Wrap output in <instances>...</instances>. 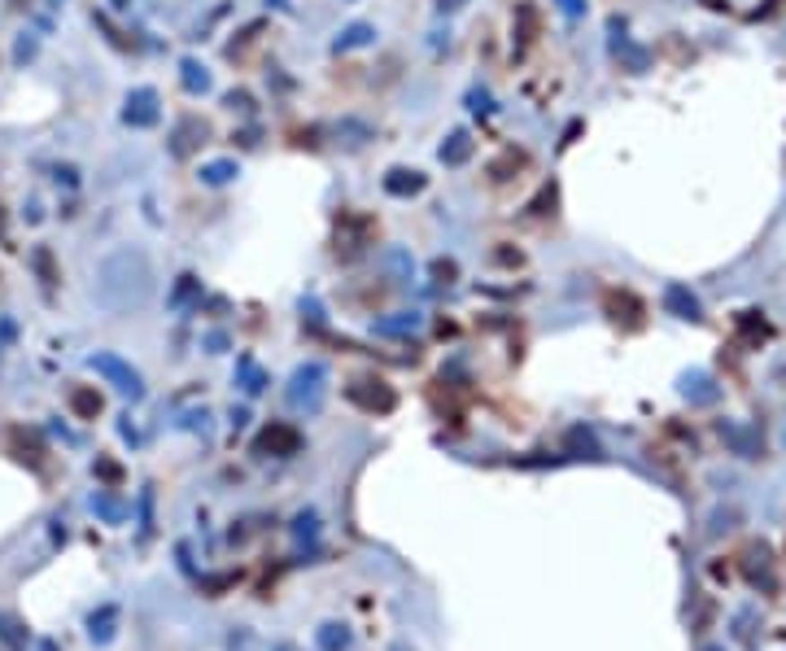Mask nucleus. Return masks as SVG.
Returning <instances> with one entry per match:
<instances>
[{"mask_svg":"<svg viewBox=\"0 0 786 651\" xmlns=\"http://www.w3.org/2000/svg\"><path fill=\"white\" fill-rule=\"evenodd\" d=\"M555 202H559V188H555V179H551V184H542V193H537L524 210H528L533 219H542V214H555Z\"/></svg>","mask_w":786,"mask_h":651,"instance_id":"5701e85b","label":"nucleus"},{"mask_svg":"<svg viewBox=\"0 0 786 651\" xmlns=\"http://www.w3.org/2000/svg\"><path fill=\"white\" fill-rule=\"evenodd\" d=\"M262 385H266L262 368L254 363V359H249V354H245V359H240V389H245V394H258Z\"/></svg>","mask_w":786,"mask_h":651,"instance_id":"b1692460","label":"nucleus"},{"mask_svg":"<svg viewBox=\"0 0 786 651\" xmlns=\"http://www.w3.org/2000/svg\"><path fill=\"white\" fill-rule=\"evenodd\" d=\"M223 105H228V109H236V114H254V97H249L245 88H231L228 97H223Z\"/></svg>","mask_w":786,"mask_h":651,"instance_id":"a878e982","label":"nucleus"},{"mask_svg":"<svg viewBox=\"0 0 786 651\" xmlns=\"http://www.w3.org/2000/svg\"><path fill=\"white\" fill-rule=\"evenodd\" d=\"M467 101H472V109H476V114H493V97L485 92V88H472V92H467Z\"/></svg>","mask_w":786,"mask_h":651,"instance_id":"bb28decb","label":"nucleus"},{"mask_svg":"<svg viewBox=\"0 0 786 651\" xmlns=\"http://www.w3.org/2000/svg\"><path fill=\"white\" fill-rule=\"evenodd\" d=\"M612 53H616V62H621L629 74H642V70H647V48H638L633 39H624V35L616 31V22H612Z\"/></svg>","mask_w":786,"mask_h":651,"instance_id":"ddd939ff","label":"nucleus"},{"mask_svg":"<svg viewBox=\"0 0 786 651\" xmlns=\"http://www.w3.org/2000/svg\"><path fill=\"white\" fill-rule=\"evenodd\" d=\"M70 407L79 420H92V415H100V394L97 389H70Z\"/></svg>","mask_w":786,"mask_h":651,"instance_id":"412c9836","label":"nucleus"},{"mask_svg":"<svg viewBox=\"0 0 786 651\" xmlns=\"http://www.w3.org/2000/svg\"><path fill=\"white\" fill-rule=\"evenodd\" d=\"M109 4H114V9H127L131 0H109Z\"/></svg>","mask_w":786,"mask_h":651,"instance_id":"7c9ffc66","label":"nucleus"},{"mask_svg":"<svg viewBox=\"0 0 786 651\" xmlns=\"http://www.w3.org/2000/svg\"><path fill=\"white\" fill-rule=\"evenodd\" d=\"M555 9L563 13V18H572V22L586 18V0H555Z\"/></svg>","mask_w":786,"mask_h":651,"instance_id":"cd10ccee","label":"nucleus"},{"mask_svg":"<svg viewBox=\"0 0 786 651\" xmlns=\"http://www.w3.org/2000/svg\"><path fill=\"white\" fill-rule=\"evenodd\" d=\"M415 328H420V315H393V319H380V324H376L380 337H406V333H415Z\"/></svg>","mask_w":786,"mask_h":651,"instance_id":"4be33fe9","label":"nucleus"},{"mask_svg":"<svg viewBox=\"0 0 786 651\" xmlns=\"http://www.w3.org/2000/svg\"><path fill=\"white\" fill-rule=\"evenodd\" d=\"M297 446H301V433H297L293 424H266L258 433V455H297Z\"/></svg>","mask_w":786,"mask_h":651,"instance_id":"9d476101","label":"nucleus"},{"mask_svg":"<svg viewBox=\"0 0 786 651\" xmlns=\"http://www.w3.org/2000/svg\"><path fill=\"white\" fill-rule=\"evenodd\" d=\"M123 123L135 127V132L158 127V123H162V97H158V88H149V83L131 88L127 101H123Z\"/></svg>","mask_w":786,"mask_h":651,"instance_id":"f257e3e1","label":"nucleus"},{"mask_svg":"<svg viewBox=\"0 0 786 651\" xmlns=\"http://www.w3.org/2000/svg\"><path fill=\"white\" fill-rule=\"evenodd\" d=\"M88 363H92V372H100V377L109 380L118 394H127V398H140V394H144V385H140V372H135L131 363H123L118 354H105V350H100V354H92Z\"/></svg>","mask_w":786,"mask_h":651,"instance_id":"7ed1b4c3","label":"nucleus"},{"mask_svg":"<svg viewBox=\"0 0 786 651\" xmlns=\"http://www.w3.org/2000/svg\"><path fill=\"white\" fill-rule=\"evenodd\" d=\"M472 153H476V140L467 136V132H463V127H455V132H450V136L441 140V149H437V158H441V162H446V167H463V162H467V158H472Z\"/></svg>","mask_w":786,"mask_h":651,"instance_id":"f8f14e48","label":"nucleus"},{"mask_svg":"<svg viewBox=\"0 0 786 651\" xmlns=\"http://www.w3.org/2000/svg\"><path fill=\"white\" fill-rule=\"evenodd\" d=\"M367 44H376V27L371 22H350V27L336 31L332 53H354V48H367Z\"/></svg>","mask_w":786,"mask_h":651,"instance_id":"4468645a","label":"nucleus"},{"mask_svg":"<svg viewBox=\"0 0 786 651\" xmlns=\"http://www.w3.org/2000/svg\"><path fill=\"white\" fill-rule=\"evenodd\" d=\"M345 394H350V403H359L362 412H393V403H397L385 380H354Z\"/></svg>","mask_w":786,"mask_h":651,"instance_id":"0eeeda50","label":"nucleus"},{"mask_svg":"<svg viewBox=\"0 0 786 651\" xmlns=\"http://www.w3.org/2000/svg\"><path fill=\"white\" fill-rule=\"evenodd\" d=\"M236 175H240V162H236V158H214V162H201L196 179H201L205 188H223V184H231Z\"/></svg>","mask_w":786,"mask_h":651,"instance_id":"dca6fc26","label":"nucleus"},{"mask_svg":"<svg viewBox=\"0 0 786 651\" xmlns=\"http://www.w3.org/2000/svg\"><path fill=\"white\" fill-rule=\"evenodd\" d=\"M332 136L341 140V144H350V149H359V144H367L376 132H371V123H362V118H341V123L332 127Z\"/></svg>","mask_w":786,"mask_h":651,"instance_id":"f3484780","label":"nucleus"},{"mask_svg":"<svg viewBox=\"0 0 786 651\" xmlns=\"http://www.w3.org/2000/svg\"><path fill=\"white\" fill-rule=\"evenodd\" d=\"M524 167H528V153H524V149H502L490 167H485V175H490V184H507V179H516Z\"/></svg>","mask_w":786,"mask_h":651,"instance_id":"9b49d317","label":"nucleus"},{"mask_svg":"<svg viewBox=\"0 0 786 651\" xmlns=\"http://www.w3.org/2000/svg\"><path fill=\"white\" fill-rule=\"evenodd\" d=\"M205 140H210V123H205L201 114H184V118L170 127V136H166V153H170V158H193Z\"/></svg>","mask_w":786,"mask_h":651,"instance_id":"f03ea898","label":"nucleus"},{"mask_svg":"<svg viewBox=\"0 0 786 651\" xmlns=\"http://www.w3.org/2000/svg\"><path fill=\"white\" fill-rule=\"evenodd\" d=\"M371 232H376V219L371 214H354V210H341L336 214V249L354 254V249H362L371 240Z\"/></svg>","mask_w":786,"mask_h":651,"instance_id":"423d86ee","label":"nucleus"},{"mask_svg":"<svg viewBox=\"0 0 786 651\" xmlns=\"http://www.w3.org/2000/svg\"><path fill=\"white\" fill-rule=\"evenodd\" d=\"M603 310H607V319L612 324H642V298L638 293H629V289H607L603 293Z\"/></svg>","mask_w":786,"mask_h":651,"instance_id":"6e6552de","label":"nucleus"},{"mask_svg":"<svg viewBox=\"0 0 786 651\" xmlns=\"http://www.w3.org/2000/svg\"><path fill=\"white\" fill-rule=\"evenodd\" d=\"M463 4H467V0H437V9H441V13H455V9H463Z\"/></svg>","mask_w":786,"mask_h":651,"instance_id":"c756f323","label":"nucleus"},{"mask_svg":"<svg viewBox=\"0 0 786 651\" xmlns=\"http://www.w3.org/2000/svg\"><path fill=\"white\" fill-rule=\"evenodd\" d=\"M537 35H542V9L533 0H520L516 13H511V48H516V57H524L537 44Z\"/></svg>","mask_w":786,"mask_h":651,"instance_id":"39448f33","label":"nucleus"},{"mask_svg":"<svg viewBox=\"0 0 786 651\" xmlns=\"http://www.w3.org/2000/svg\"><path fill=\"white\" fill-rule=\"evenodd\" d=\"M324 363H306V368H297L293 380H289V403L293 407H306V412H315L319 407V398H324Z\"/></svg>","mask_w":786,"mask_h":651,"instance_id":"20e7f679","label":"nucleus"},{"mask_svg":"<svg viewBox=\"0 0 786 651\" xmlns=\"http://www.w3.org/2000/svg\"><path fill=\"white\" fill-rule=\"evenodd\" d=\"M432 280H441V284H450V280H458V263L455 258H432Z\"/></svg>","mask_w":786,"mask_h":651,"instance_id":"393cba45","label":"nucleus"},{"mask_svg":"<svg viewBox=\"0 0 786 651\" xmlns=\"http://www.w3.org/2000/svg\"><path fill=\"white\" fill-rule=\"evenodd\" d=\"M179 83H184V92H188V97H205V92L214 88L210 70L201 66L196 57H184V62H179Z\"/></svg>","mask_w":786,"mask_h":651,"instance_id":"2eb2a0df","label":"nucleus"},{"mask_svg":"<svg viewBox=\"0 0 786 651\" xmlns=\"http://www.w3.org/2000/svg\"><path fill=\"white\" fill-rule=\"evenodd\" d=\"M380 184H385V193H389V197H402V202H406V197H420V193H424L428 175L415 171V167H389Z\"/></svg>","mask_w":786,"mask_h":651,"instance_id":"1a4fd4ad","label":"nucleus"},{"mask_svg":"<svg viewBox=\"0 0 786 651\" xmlns=\"http://www.w3.org/2000/svg\"><path fill=\"white\" fill-rule=\"evenodd\" d=\"M31 267H35V275H39V284H44V289H53V284H57V267H53V249H48V245H35Z\"/></svg>","mask_w":786,"mask_h":651,"instance_id":"aec40b11","label":"nucleus"},{"mask_svg":"<svg viewBox=\"0 0 786 651\" xmlns=\"http://www.w3.org/2000/svg\"><path fill=\"white\" fill-rule=\"evenodd\" d=\"M201 298V280H196L193 272H184L179 280H175V293H170V307L175 310H184L188 302H196Z\"/></svg>","mask_w":786,"mask_h":651,"instance_id":"6ab92c4d","label":"nucleus"},{"mask_svg":"<svg viewBox=\"0 0 786 651\" xmlns=\"http://www.w3.org/2000/svg\"><path fill=\"white\" fill-rule=\"evenodd\" d=\"M31 57H35V39H27V35H22V39H18V48H13V62L22 66V62H31Z\"/></svg>","mask_w":786,"mask_h":651,"instance_id":"c85d7f7f","label":"nucleus"},{"mask_svg":"<svg viewBox=\"0 0 786 651\" xmlns=\"http://www.w3.org/2000/svg\"><path fill=\"white\" fill-rule=\"evenodd\" d=\"M664 307L673 310L677 319H699V302L690 298L682 284H668V289H664Z\"/></svg>","mask_w":786,"mask_h":651,"instance_id":"a211bd4d","label":"nucleus"}]
</instances>
